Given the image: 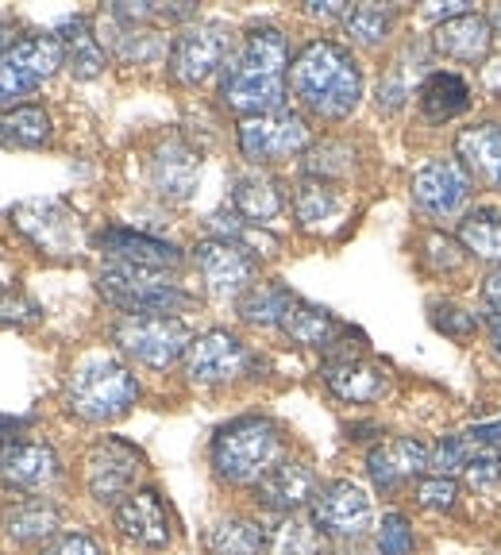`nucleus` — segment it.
<instances>
[{"mask_svg": "<svg viewBox=\"0 0 501 555\" xmlns=\"http://www.w3.org/2000/svg\"><path fill=\"white\" fill-rule=\"evenodd\" d=\"M54 139V120L43 104H16L0 113V147L4 151H43Z\"/></svg>", "mask_w": 501, "mask_h": 555, "instance_id": "nucleus-28", "label": "nucleus"}, {"mask_svg": "<svg viewBox=\"0 0 501 555\" xmlns=\"http://www.w3.org/2000/svg\"><path fill=\"white\" fill-rule=\"evenodd\" d=\"M270 544V529H262L251 517H224L208 532V552L213 555H262Z\"/></svg>", "mask_w": 501, "mask_h": 555, "instance_id": "nucleus-31", "label": "nucleus"}, {"mask_svg": "<svg viewBox=\"0 0 501 555\" xmlns=\"http://www.w3.org/2000/svg\"><path fill=\"white\" fill-rule=\"evenodd\" d=\"M62 475L59 451L43 440L0 436V482L20 494H43Z\"/></svg>", "mask_w": 501, "mask_h": 555, "instance_id": "nucleus-16", "label": "nucleus"}, {"mask_svg": "<svg viewBox=\"0 0 501 555\" xmlns=\"http://www.w3.org/2000/svg\"><path fill=\"white\" fill-rule=\"evenodd\" d=\"M483 305L490 309V317H501V267H493L490 274L483 278Z\"/></svg>", "mask_w": 501, "mask_h": 555, "instance_id": "nucleus-49", "label": "nucleus"}, {"mask_svg": "<svg viewBox=\"0 0 501 555\" xmlns=\"http://www.w3.org/2000/svg\"><path fill=\"white\" fill-rule=\"evenodd\" d=\"M459 243L483 262H498L501 267V208H471L467 217L459 220Z\"/></svg>", "mask_w": 501, "mask_h": 555, "instance_id": "nucleus-32", "label": "nucleus"}, {"mask_svg": "<svg viewBox=\"0 0 501 555\" xmlns=\"http://www.w3.org/2000/svg\"><path fill=\"white\" fill-rule=\"evenodd\" d=\"M16 43H20V39H16V27L4 24V20H0V59H4V54H9Z\"/></svg>", "mask_w": 501, "mask_h": 555, "instance_id": "nucleus-51", "label": "nucleus"}, {"mask_svg": "<svg viewBox=\"0 0 501 555\" xmlns=\"http://www.w3.org/2000/svg\"><path fill=\"white\" fill-rule=\"evenodd\" d=\"M339 555H359V552H339Z\"/></svg>", "mask_w": 501, "mask_h": 555, "instance_id": "nucleus-54", "label": "nucleus"}, {"mask_svg": "<svg viewBox=\"0 0 501 555\" xmlns=\"http://www.w3.org/2000/svg\"><path fill=\"white\" fill-rule=\"evenodd\" d=\"M116 529H120L124 540H131L139 547H151V552H163L174 540L170 509H166L158 490H131L116 505Z\"/></svg>", "mask_w": 501, "mask_h": 555, "instance_id": "nucleus-19", "label": "nucleus"}, {"mask_svg": "<svg viewBox=\"0 0 501 555\" xmlns=\"http://www.w3.org/2000/svg\"><path fill=\"white\" fill-rule=\"evenodd\" d=\"M39 555H104V547L89 532H66V537L51 540Z\"/></svg>", "mask_w": 501, "mask_h": 555, "instance_id": "nucleus-46", "label": "nucleus"}, {"mask_svg": "<svg viewBox=\"0 0 501 555\" xmlns=\"http://www.w3.org/2000/svg\"><path fill=\"white\" fill-rule=\"evenodd\" d=\"M320 374H324V386L339 401H351V405L378 401L389 390V371L367 356H332Z\"/></svg>", "mask_w": 501, "mask_h": 555, "instance_id": "nucleus-22", "label": "nucleus"}, {"mask_svg": "<svg viewBox=\"0 0 501 555\" xmlns=\"http://www.w3.org/2000/svg\"><path fill=\"white\" fill-rule=\"evenodd\" d=\"M374 544H378V555H409V552H413V547H416V537H413V525H409L406 513L389 509L386 517H382Z\"/></svg>", "mask_w": 501, "mask_h": 555, "instance_id": "nucleus-41", "label": "nucleus"}, {"mask_svg": "<svg viewBox=\"0 0 501 555\" xmlns=\"http://www.w3.org/2000/svg\"><path fill=\"white\" fill-rule=\"evenodd\" d=\"M93 247L104 255V262L113 267H143V270H170L182 267V247H174L170 240H158L151 232H136V228L124 224H108L93 235Z\"/></svg>", "mask_w": 501, "mask_h": 555, "instance_id": "nucleus-17", "label": "nucleus"}, {"mask_svg": "<svg viewBox=\"0 0 501 555\" xmlns=\"http://www.w3.org/2000/svg\"><path fill=\"white\" fill-rule=\"evenodd\" d=\"M312 525L324 540H339V544L363 540L374 525L371 494L351 478H336V482L320 486L317 502H312Z\"/></svg>", "mask_w": 501, "mask_h": 555, "instance_id": "nucleus-11", "label": "nucleus"}, {"mask_svg": "<svg viewBox=\"0 0 501 555\" xmlns=\"http://www.w3.org/2000/svg\"><path fill=\"white\" fill-rule=\"evenodd\" d=\"M416 502L433 513H448L459 505V482L448 475H428L416 482Z\"/></svg>", "mask_w": 501, "mask_h": 555, "instance_id": "nucleus-43", "label": "nucleus"}, {"mask_svg": "<svg viewBox=\"0 0 501 555\" xmlns=\"http://www.w3.org/2000/svg\"><path fill=\"white\" fill-rule=\"evenodd\" d=\"M201 182V151L193 143H185L182 135H166L151 155V185L158 190V197L182 205L193 197Z\"/></svg>", "mask_w": 501, "mask_h": 555, "instance_id": "nucleus-20", "label": "nucleus"}, {"mask_svg": "<svg viewBox=\"0 0 501 555\" xmlns=\"http://www.w3.org/2000/svg\"><path fill=\"white\" fill-rule=\"evenodd\" d=\"M486 332H490V347H493V356L501 359V317H486Z\"/></svg>", "mask_w": 501, "mask_h": 555, "instance_id": "nucleus-52", "label": "nucleus"}, {"mask_svg": "<svg viewBox=\"0 0 501 555\" xmlns=\"http://www.w3.org/2000/svg\"><path fill=\"white\" fill-rule=\"evenodd\" d=\"M339 208H344V201L332 182L301 178V185L294 190V217L301 220V228H324L339 217Z\"/></svg>", "mask_w": 501, "mask_h": 555, "instance_id": "nucleus-33", "label": "nucleus"}, {"mask_svg": "<svg viewBox=\"0 0 501 555\" xmlns=\"http://www.w3.org/2000/svg\"><path fill=\"white\" fill-rule=\"evenodd\" d=\"M290 39L282 27L255 24L240 35L224 69H220V101L235 116H267L285 108L290 89Z\"/></svg>", "mask_w": 501, "mask_h": 555, "instance_id": "nucleus-1", "label": "nucleus"}, {"mask_svg": "<svg viewBox=\"0 0 501 555\" xmlns=\"http://www.w3.org/2000/svg\"><path fill=\"white\" fill-rule=\"evenodd\" d=\"M290 93L312 120L339 124L363 101V66L336 39H309L290 62Z\"/></svg>", "mask_w": 501, "mask_h": 555, "instance_id": "nucleus-2", "label": "nucleus"}, {"mask_svg": "<svg viewBox=\"0 0 501 555\" xmlns=\"http://www.w3.org/2000/svg\"><path fill=\"white\" fill-rule=\"evenodd\" d=\"M424 259L433 262L436 270H459V262H463V243L459 240H451V235H424Z\"/></svg>", "mask_w": 501, "mask_h": 555, "instance_id": "nucleus-45", "label": "nucleus"}, {"mask_svg": "<svg viewBox=\"0 0 501 555\" xmlns=\"http://www.w3.org/2000/svg\"><path fill=\"white\" fill-rule=\"evenodd\" d=\"M12 228L31 243L35 251L54 255V259H74L86 243L81 217L62 201H24L12 208Z\"/></svg>", "mask_w": 501, "mask_h": 555, "instance_id": "nucleus-10", "label": "nucleus"}, {"mask_svg": "<svg viewBox=\"0 0 501 555\" xmlns=\"http://www.w3.org/2000/svg\"><path fill=\"white\" fill-rule=\"evenodd\" d=\"M471 193H475V178L451 155L428 158L413 173V205L433 220H455L471 205Z\"/></svg>", "mask_w": 501, "mask_h": 555, "instance_id": "nucleus-12", "label": "nucleus"}, {"mask_svg": "<svg viewBox=\"0 0 501 555\" xmlns=\"http://www.w3.org/2000/svg\"><path fill=\"white\" fill-rule=\"evenodd\" d=\"M478 460V448L471 443L467 433H455V436H440L436 448L428 451V467L433 475H459V470H467L471 463Z\"/></svg>", "mask_w": 501, "mask_h": 555, "instance_id": "nucleus-40", "label": "nucleus"}, {"mask_svg": "<svg viewBox=\"0 0 501 555\" xmlns=\"http://www.w3.org/2000/svg\"><path fill=\"white\" fill-rule=\"evenodd\" d=\"M139 470H143V451L124 436H104L86 455V486L89 494L104 505H120L131 494Z\"/></svg>", "mask_w": 501, "mask_h": 555, "instance_id": "nucleus-15", "label": "nucleus"}, {"mask_svg": "<svg viewBox=\"0 0 501 555\" xmlns=\"http://www.w3.org/2000/svg\"><path fill=\"white\" fill-rule=\"evenodd\" d=\"M54 39H59L62 62H66V69L74 74V78H78V81L101 78L104 66H108V54H104L101 35L93 31L89 16H69V20H62L59 31H54Z\"/></svg>", "mask_w": 501, "mask_h": 555, "instance_id": "nucleus-24", "label": "nucleus"}, {"mask_svg": "<svg viewBox=\"0 0 501 555\" xmlns=\"http://www.w3.org/2000/svg\"><path fill=\"white\" fill-rule=\"evenodd\" d=\"M193 262H197L205 289L213 297H220V301H240L259 278V259L240 243L217 240V235H208V240H201L193 247Z\"/></svg>", "mask_w": 501, "mask_h": 555, "instance_id": "nucleus-13", "label": "nucleus"}, {"mask_svg": "<svg viewBox=\"0 0 501 555\" xmlns=\"http://www.w3.org/2000/svg\"><path fill=\"white\" fill-rule=\"evenodd\" d=\"M208 460H213V470L224 482L255 486L267 470H274L282 463V428L259 413L235 416V421L217 428Z\"/></svg>", "mask_w": 501, "mask_h": 555, "instance_id": "nucleus-3", "label": "nucleus"}, {"mask_svg": "<svg viewBox=\"0 0 501 555\" xmlns=\"http://www.w3.org/2000/svg\"><path fill=\"white\" fill-rule=\"evenodd\" d=\"M113 24H116V31H120L116 35V54H120L124 62H155V59H163V54H170L166 51V39L155 27L124 24V20H113Z\"/></svg>", "mask_w": 501, "mask_h": 555, "instance_id": "nucleus-39", "label": "nucleus"}, {"mask_svg": "<svg viewBox=\"0 0 501 555\" xmlns=\"http://www.w3.org/2000/svg\"><path fill=\"white\" fill-rule=\"evenodd\" d=\"M416 101H421V116L428 124H451L471 108V86L451 69H433L416 89Z\"/></svg>", "mask_w": 501, "mask_h": 555, "instance_id": "nucleus-27", "label": "nucleus"}, {"mask_svg": "<svg viewBox=\"0 0 501 555\" xmlns=\"http://www.w3.org/2000/svg\"><path fill=\"white\" fill-rule=\"evenodd\" d=\"M428 443L416 440V436H394V440H382L367 451V475L378 490H398L401 482L416 478L428 467Z\"/></svg>", "mask_w": 501, "mask_h": 555, "instance_id": "nucleus-23", "label": "nucleus"}, {"mask_svg": "<svg viewBox=\"0 0 501 555\" xmlns=\"http://www.w3.org/2000/svg\"><path fill=\"white\" fill-rule=\"evenodd\" d=\"M270 555H324V537L312 520L301 517H282L270 529Z\"/></svg>", "mask_w": 501, "mask_h": 555, "instance_id": "nucleus-37", "label": "nucleus"}, {"mask_svg": "<svg viewBox=\"0 0 501 555\" xmlns=\"http://www.w3.org/2000/svg\"><path fill=\"white\" fill-rule=\"evenodd\" d=\"M59 529V509L43 498H35V502H24L9 513V537L16 544H39V540L54 537Z\"/></svg>", "mask_w": 501, "mask_h": 555, "instance_id": "nucleus-36", "label": "nucleus"}, {"mask_svg": "<svg viewBox=\"0 0 501 555\" xmlns=\"http://www.w3.org/2000/svg\"><path fill=\"white\" fill-rule=\"evenodd\" d=\"M413 54H416V47H406V51L398 54V62L382 74V81H378L382 113H398L401 104L413 96V86H416V78H421V69H413Z\"/></svg>", "mask_w": 501, "mask_h": 555, "instance_id": "nucleus-38", "label": "nucleus"}, {"mask_svg": "<svg viewBox=\"0 0 501 555\" xmlns=\"http://www.w3.org/2000/svg\"><path fill=\"white\" fill-rule=\"evenodd\" d=\"M467 482L475 486V490H490V486L501 482V455H483V460H475L467 470Z\"/></svg>", "mask_w": 501, "mask_h": 555, "instance_id": "nucleus-47", "label": "nucleus"}, {"mask_svg": "<svg viewBox=\"0 0 501 555\" xmlns=\"http://www.w3.org/2000/svg\"><path fill=\"white\" fill-rule=\"evenodd\" d=\"M235 143H240V155L251 166H270L285 163V158L305 155L312 147L309 143V120L294 108H278L267 116H251L240 120L235 128Z\"/></svg>", "mask_w": 501, "mask_h": 555, "instance_id": "nucleus-9", "label": "nucleus"}, {"mask_svg": "<svg viewBox=\"0 0 501 555\" xmlns=\"http://www.w3.org/2000/svg\"><path fill=\"white\" fill-rule=\"evenodd\" d=\"M320 494V482H317V470L301 460H282L274 470L255 482V502L262 509L278 513V517H297L305 505H312Z\"/></svg>", "mask_w": 501, "mask_h": 555, "instance_id": "nucleus-18", "label": "nucleus"}, {"mask_svg": "<svg viewBox=\"0 0 501 555\" xmlns=\"http://www.w3.org/2000/svg\"><path fill=\"white\" fill-rule=\"evenodd\" d=\"M43 317V309L24 294V289H4L0 294V324L4 328H24V324H35Z\"/></svg>", "mask_w": 501, "mask_h": 555, "instance_id": "nucleus-44", "label": "nucleus"}, {"mask_svg": "<svg viewBox=\"0 0 501 555\" xmlns=\"http://www.w3.org/2000/svg\"><path fill=\"white\" fill-rule=\"evenodd\" d=\"M251 366H255L251 347L228 328L201 332L185 351V378L193 386H228V382L243 378Z\"/></svg>", "mask_w": 501, "mask_h": 555, "instance_id": "nucleus-14", "label": "nucleus"}, {"mask_svg": "<svg viewBox=\"0 0 501 555\" xmlns=\"http://www.w3.org/2000/svg\"><path fill=\"white\" fill-rule=\"evenodd\" d=\"M433 324H436V332H444V336H451V339H471L478 332V317L455 301H436Z\"/></svg>", "mask_w": 501, "mask_h": 555, "instance_id": "nucleus-42", "label": "nucleus"}, {"mask_svg": "<svg viewBox=\"0 0 501 555\" xmlns=\"http://www.w3.org/2000/svg\"><path fill=\"white\" fill-rule=\"evenodd\" d=\"M305 166V178H317V182H332L336 185L339 178L355 170V147L347 139H320L305 151L301 158Z\"/></svg>", "mask_w": 501, "mask_h": 555, "instance_id": "nucleus-35", "label": "nucleus"}, {"mask_svg": "<svg viewBox=\"0 0 501 555\" xmlns=\"http://www.w3.org/2000/svg\"><path fill=\"white\" fill-rule=\"evenodd\" d=\"M297 301V294L285 282H255L247 294L235 301L240 321L255 324V328H282V317L290 312V305Z\"/></svg>", "mask_w": 501, "mask_h": 555, "instance_id": "nucleus-30", "label": "nucleus"}, {"mask_svg": "<svg viewBox=\"0 0 501 555\" xmlns=\"http://www.w3.org/2000/svg\"><path fill=\"white\" fill-rule=\"evenodd\" d=\"M478 81H483L486 93L501 96V54H493V59H486V66H478Z\"/></svg>", "mask_w": 501, "mask_h": 555, "instance_id": "nucleus-50", "label": "nucleus"}, {"mask_svg": "<svg viewBox=\"0 0 501 555\" xmlns=\"http://www.w3.org/2000/svg\"><path fill=\"white\" fill-rule=\"evenodd\" d=\"M282 332L301 347H320V351H329V347L339 344V336H344L347 328L324 309V305H312V301H301V297H297V301L290 305V312L282 317Z\"/></svg>", "mask_w": 501, "mask_h": 555, "instance_id": "nucleus-29", "label": "nucleus"}, {"mask_svg": "<svg viewBox=\"0 0 501 555\" xmlns=\"http://www.w3.org/2000/svg\"><path fill=\"white\" fill-rule=\"evenodd\" d=\"M139 393H143V386H139V378L120 359L93 356L69 374L66 405H69V413L89 421V425H108L116 416L131 413Z\"/></svg>", "mask_w": 501, "mask_h": 555, "instance_id": "nucleus-4", "label": "nucleus"}, {"mask_svg": "<svg viewBox=\"0 0 501 555\" xmlns=\"http://www.w3.org/2000/svg\"><path fill=\"white\" fill-rule=\"evenodd\" d=\"M113 339L120 344L124 356L151 371H166L178 359H185L193 344L182 317H120Z\"/></svg>", "mask_w": 501, "mask_h": 555, "instance_id": "nucleus-6", "label": "nucleus"}, {"mask_svg": "<svg viewBox=\"0 0 501 555\" xmlns=\"http://www.w3.org/2000/svg\"><path fill=\"white\" fill-rule=\"evenodd\" d=\"M490 24H493V35H501V9H498V12H493V16H490Z\"/></svg>", "mask_w": 501, "mask_h": 555, "instance_id": "nucleus-53", "label": "nucleus"}, {"mask_svg": "<svg viewBox=\"0 0 501 555\" xmlns=\"http://www.w3.org/2000/svg\"><path fill=\"white\" fill-rule=\"evenodd\" d=\"M62 66L66 62H62V47L54 35H24L0 59V113L24 104V96H31L35 89H43Z\"/></svg>", "mask_w": 501, "mask_h": 555, "instance_id": "nucleus-7", "label": "nucleus"}, {"mask_svg": "<svg viewBox=\"0 0 501 555\" xmlns=\"http://www.w3.org/2000/svg\"><path fill=\"white\" fill-rule=\"evenodd\" d=\"M232 31L220 20H208V24H190L170 39V54H166V66H170V78L178 86H205L213 74H220L232 54Z\"/></svg>", "mask_w": 501, "mask_h": 555, "instance_id": "nucleus-8", "label": "nucleus"}, {"mask_svg": "<svg viewBox=\"0 0 501 555\" xmlns=\"http://www.w3.org/2000/svg\"><path fill=\"white\" fill-rule=\"evenodd\" d=\"M455 158L471 178L501 193V124H471L455 135Z\"/></svg>", "mask_w": 501, "mask_h": 555, "instance_id": "nucleus-26", "label": "nucleus"}, {"mask_svg": "<svg viewBox=\"0 0 501 555\" xmlns=\"http://www.w3.org/2000/svg\"><path fill=\"white\" fill-rule=\"evenodd\" d=\"M490 43L493 24L483 12H463V16L448 20V24H436L433 35V51L455 62H483L490 54Z\"/></svg>", "mask_w": 501, "mask_h": 555, "instance_id": "nucleus-25", "label": "nucleus"}, {"mask_svg": "<svg viewBox=\"0 0 501 555\" xmlns=\"http://www.w3.org/2000/svg\"><path fill=\"white\" fill-rule=\"evenodd\" d=\"M305 12H309V16H317V20H339V24H344V16L347 12H351V4H344V0H309V4H305Z\"/></svg>", "mask_w": 501, "mask_h": 555, "instance_id": "nucleus-48", "label": "nucleus"}, {"mask_svg": "<svg viewBox=\"0 0 501 555\" xmlns=\"http://www.w3.org/2000/svg\"><path fill=\"white\" fill-rule=\"evenodd\" d=\"M97 289L124 317H174V312L193 305V297L170 274L143 267H113V262H104Z\"/></svg>", "mask_w": 501, "mask_h": 555, "instance_id": "nucleus-5", "label": "nucleus"}, {"mask_svg": "<svg viewBox=\"0 0 501 555\" xmlns=\"http://www.w3.org/2000/svg\"><path fill=\"white\" fill-rule=\"evenodd\" d=\"M394 27H398V9L389 4H351V12L344 16V31L359 47H382Z\"/></svg>", "mask_w": 501, "mask_h": 555, "instance_id": "nucleus-34", "label": "nucleus"}, {"mask_svg": "<svg viewBox=\"0 0 501 555\" xmlns=\"http://www.w3.org/2000/svg\"><path fill=\"white\" fill-rule=\"evenodd\" d=\"M228 208L235 217L247 220L255 228H267L282 217L285 208V190L274 173H267L262 166H251V170H240L232 178V190H228Z\"/></svg>", "mask_w": 501, "mask_h": 555, "instance_id": "nucleus-21", "label": "nucleus"}]
</instances>
